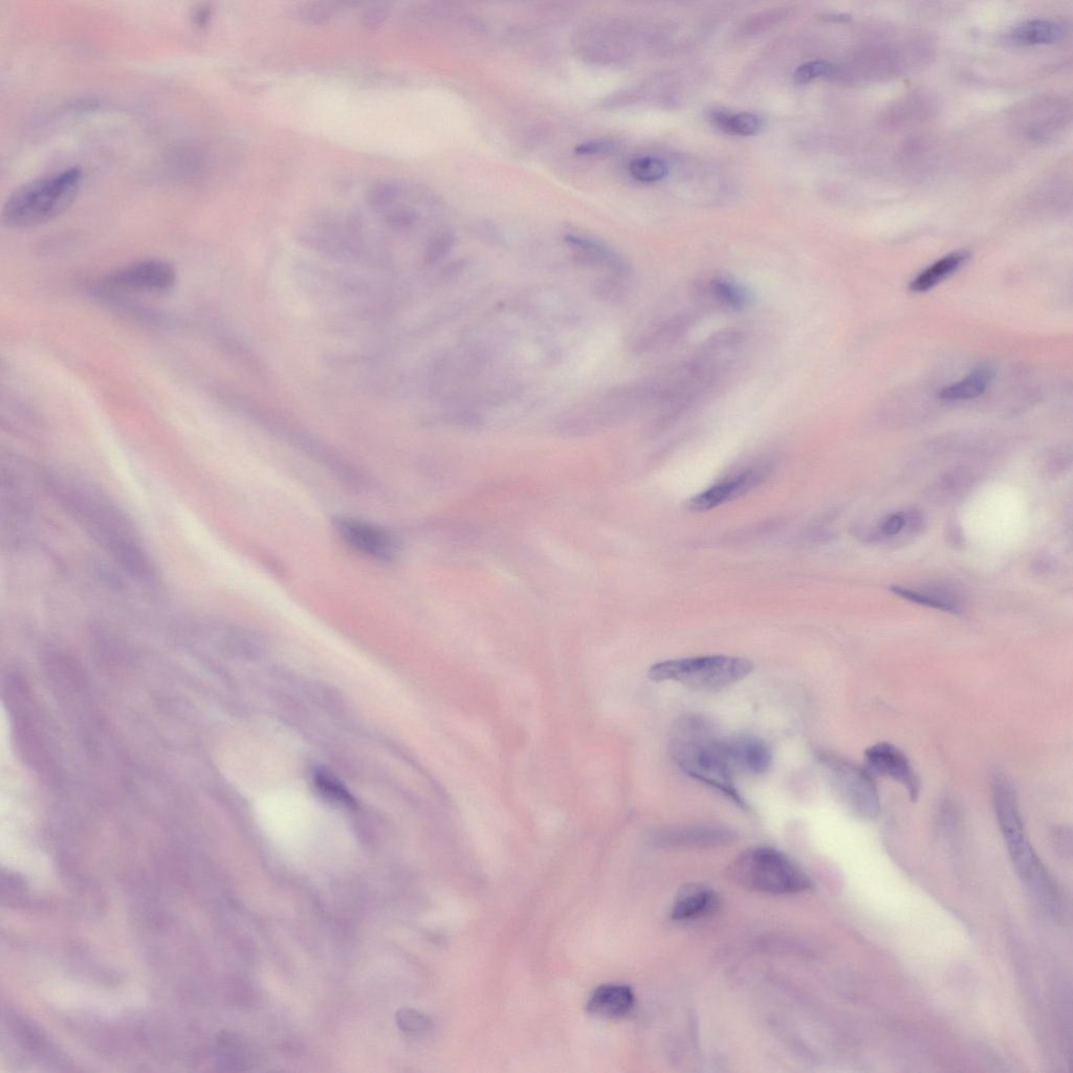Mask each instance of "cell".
<instances>
[{
    "instance_id": "obj_15",
    "label": "cell",
    "mask_w": 1073,
    "mask_h": 1073,
    "mask_svg": "<svg viewBox=\"0 0 1073 1073\" xmlns=\"http://www.w3.org/2000/svg\"><path fill=\"white\" fill-rule=\"evenodd\" d=\"M564 240L572 251L576 265L583 268L604 267L611 274L633 276L630 262L600 240L574 233L566 234Z\"/></svg>"
},
{
    "instance_id": "obj_19",
    "label": "cell",
    "mask_w": 1073,
    "mask_h": 1073,
    "mask_svg": "<svg viewBox=\"0 0 1073 1073\" xmlns=\"http://www.w3.org/2000/svg\"><path fill=\"white\" fill-rule=\"evenodd\" d=\"M970 258L971 253L969 251L958 250L938 259L910 281L909 290L916 294L931 291L939 283L957 273L962 267H965Z\"/></svg>"
},
{
    "instance_id": "obj_27",
    "label": "cell",
    "mask_w": 1073,
    "mask_h": 1073,
    "mask_svg": "<svg viewBox=\"0 0 1073 1073\" xmlns=\"http://www.w3.org/2000/svg\"><path fill=\"white\" fill-rule=\"evenodd\" d=\"M396 1020L401 1031L408 1035H422L428 1031L431 1024L424 1014L411 1009L400 1010Z\"/></svg>"
},
{
    "instance_id": "obj_37",
    "label": "cell",
    "mask_w": 1073,
    "mask_h": 1073,
    "mask_svg": "<svg viewBox=\"0 0 1073 1073\" xmlns=\"http://www.w3.org/2000/svg\"><path fill=\"white\" fill-rule=\"evenodd\" d=\"M210 16H211V10L209 8L201 7L199 10H196V12L194 14V20H195L196 25H199V26L206 25V23H207V21H208Z\"/></svg>"
},
{
    "instance_id": "obj_12",
    "label": "cell",
    "mask_w": 1073,
    "mask_h": 1073,
    "mask_svg": "<svg viewBox=\"0 0 1073 1073\" xmlns=\"http://www.w3.org/2000/svg\"><path fill=\"white\" fill-rule=\"evenodd\" d=\"M736 838L734 830L717 824L665 827L656 830L652 836L656 844L673 848L725 846L735 842Z\"/></svg>"
},
{
    "instance_id": "obj_22",
    "label": "cell",
    "mask_w": 1073,
    "mask_h": 1073,
    "mask_svg": "<svg viewBox=\"0 0 1073 1073\" xmlns=\"http://www.w3.org/2000/svg\"><path fill=\"white\" fill-rule=\"evenodd\" d=\"M1062 29L1048 20H1031L1012 33V39L1021 46H1038L1055 43L1061 39Z\"/></svg>"
},
{
    "instance_id": "obj_33",
    "label": "cell",
    "mask_w": 1073,
    "mask_h": 1073,
    "mask_svg": "<svg viewBox=\"0 0 1073 1073\" xmlns=\"http://www.w3.org/2000/svg\"><path fill=\"white\" fill-rule=\"evenodd\" d=\"M416 220H418V215H416V213L409 208H399L397 210H393L387 216V223L392 228L397 229L409 228L414 225Z\"/></svg>"
},
{
    "instance_id": "obj_10",
    "label": "cell",
    "mask_w": 1073,
    "mask_h": 1073,
    "mask_svg": "<svg viewBox=\"0 0 1073 1073\" xmlns=\"http://www.w3.org/2000/svg\"><path fill=\"white\" fill-rule=\"evenodd\" d=\"M691 297L703 313H740L752 302L750 291L733 277L709 274L693 284Z\"/></svg>"
},
{
    "instance_id": "obj_24",
    "label": "cell",
    "mask_w": 1073,
    "mask_h": 1073,
    "mask_svg": "<svg viewBox=\"0 0 1073 1073\" xmlns=\"http://www.w3.org/2000/svg\"><path fill=\"white\" fill-rule=\"evenodd\" d=\"M712 120L726 133L743 137L757 135L762 127L760 118L751 113L731 114L716 111L712 114Z\"/></svg>"
},
{
    "instance_id": "obj_17",
    "label": "cell",
    "mask_w": 1073,
    "mask_h": 1073,
    "mask_svg": "<svg viewBox=\"0 0 1073 1073\" xmlns=\"http://www.w3.org/2000/svg\"><path fill=\"white\" fill-rule=\"evenodd\" d=\"M635 997L624 984H603L591 994L587 1010L601 1019L617 1020L627 1017L634 1009Z\"/></svg>"
},
{
    "instance_id": "obj_26",
    "label": "cell",
    "mask_w": 1073,
    "mask_h": 1073,
    "mask_svg": "<svg viewBox=\"0 0 1073 1073\" xmlns=\"http://www.w3.org/2000/svg\"><path fill=\"white\" fill-rule=\"evenodd\" d=\"M337 13V8L331 4L311 3L295 9V17L303 23L322 25L330 21Z\"/></svg>"
},
{
    "instance_id": "obj_16",
    "label": "cell",
    "mask_w": 1073,
    "mask_h": 1073,
    "mask_svg": "<svg viewBox=\"0 0 1073 1073\" xmlns=\"http://www.w3.org/2000/svg\"><path fill=\"white\" fill-rule=\"evenodd\" d=\"M724 748L734 771L761 776L772 769V750L768 743L757 736L735 735L724 738Z\"/></svg>"
},
{
    "instance_id": "obj_4",
    "label": "cell",
    "mask_w": 1073,
    "mask_h": 1073,
    "mask_svg": "<svg viewBox=\"0 0 1073 1073\" xmlns=\"http://www.w3.org/2000/svg\"><path fill=\"white\" fill-rule=\"evenodd\" d=\"M992 794L1001 834L1021 879L1044 901H1054L1055 884L1027 838L1013 783L997 772L992 780Z\"/></svg>"
},
{
    "instance_id": "obj_8",
    "label": "cell",
    "mask_w": 1073,
    "mask_h": 1073,
    "mask_svg": "<svg viewBox=\"0 0 1073 1073\" xmlns=\"http://www.w3.org/2000/svg\"><path fill=\"white\" fill-rule=\"evenodd\" d=\"M334 528L350 549L371 559L389 562L400 554L397 536L376 523L340 515L334 519Z\"/></svg>"
},
{
    "instance_id": "obj_35",
    "label": "cell",
    "mask_w": 1073,
    "mask_h": 1073,
    "mask_svg": "<svg viewBox=\"0 0 1073 1073\" xmlns=\"http://www.w3.org/2000/svg\"><path fill=\"white\" fill-rule=\"evenodd\" d=\"M1054 568L1055 562L1048 557H1039L1033 562V571L1039 576L1047 575Z\"/></svg>"
},
{
    "instance_id": "obj_2",
    "label": "cell",
    "mask_w": 1073,
    "mask_h": 1073,
    "mask_svg": "<svg viewBox=\"0 0 1073 1073\" xmlns=\"http://www.w3.org/2000/svg\"><path fill=\"white\" fill-rule=\"evenodd\" d=\"M670 754L684 774L711 787L738 807L748 808L737 790L724 738L709 719L694 714L678 719L673 727Z\"/></svg>"
},
{
    "instance_id": "obj_9",
    "label": "cell",
    "mask_w": 1073,
    "mask_h": 1073,
    "mask_svg": "<svg viewBox=\"0 0 1073 1073\" xmlns=\"http://www.w3.org/2000/svg\"><path fill=\"white\" fill-rule=\"evenodd\" d=\"M177 271L162 259L134 262L108 274L103 283L108 289L147 294H163L177 283Z\"/></svg>"
},
{
    "instance_id": "obj_32",
    "label": "cell",
    "mask_w": 1073,
    "mask_h": 1073,
    "mask_svg": "<svg viewBox=\"0 0 1073 1073\" xmlns=\"http://www.w3.org/2000/svg\"><path fill=\"white\" fill-rule=\"evenodd\" d=\"M907 527L905 512L893 513L886 516L879 525L881 536L895 537L900 535ZM880 536V537H881Z\"/></svg>"
},
{
    "instance_id": "obj_5",
    "label": "cell",
    "mask_w": 1073,
    "mask_h": 1073,
    "mask_svg": "<svg viewBox=\"0 0 1073 1073\" xmlns=\"http://www.w3.org/2000/svg\"><path fill=\"white\" fill-rule=\"evenodd\" d=\"M728 874L735 884L766 894H797L812 887V882L797 864L770 847L742 852L730 865Z\"/></svg>"
},
{
    "instance_id": "obj_6",
    "label": "cell",
    "mask_w": 1073,
    "mask_h": 1073,
    "mask_svg": "<svg viewBox=\"0 0 1073 1073\" xmlns=\"http://www.w3.org/2000/svg\"><path fill=\"white\" fill-rule=\"evenodd\" d=\"M751 661L730 655H705L664 661L653 665L648 676L653 682H675L696 691H720L748 677Z\"/></svg>"
},
{
    "instance_id": "obj_1",
    "label": "cell",
    "mask_w": 1073,
    "mask_h": 1073,
    "mask_svg": "<svg viewBox=\"0 0 1073 1073\" xmlns=\"http://www.w3.org/2000/svg\"><path fill=\"white\" fill-rule=\"evenodd\" d=\"M46 490L80 527L111 556L120 571H138L150 558L133 519L104 489L83 474L55 469L45 472Z\"/></svg>"
},
{
    "instance_id": "obj_34",
    "label": "cell",
    "mask_w": 1073,
    "mask_h": 1073,
    "mask_svg": "<svg viewBox=\"0 0 1073 1073\" xmlns=\"http://www.w3.org/2000/svg\"><path fill=\"white\" fill-rule=\"evenodd\" d=\"M613 149V143L606 140H590L577 145L575 151L580 156L605 155Z\"/></svg>"
},
{
    "instance_id": "obj_18",
    "label": "cell",
    "mask_w": 1073,
    "mask_h": 1073,
    "mask_svg": "<svg viewBox=\"0 0 1073 1073\" xmlns=\"http://www.w3.org/2000/svg\"><path fill=\"white\" fill-rule=\"evenodd\" d=\"M718 906V896L703 885H689L678 892L671 916L674 921L687 922L712 913Z\"/></svg>"
},
{
    "instance_id": "obj_3",
    "label": "cell",
    "mask_w": 1073,
    "mask_h": 1073,
    "mask_svg": "<svg viewBox=\"0 0 1073 1073\" xmlns=\"http://www.w3.org/2000/svg\"><path fill=\"white\" fill-rule=\"evenodd\" d=\"M83 173L71 167L16 188L6 200L3 223L11 229H30L57 220L75 203Z\"/></svg>"
},
{
    "instance_id": "obj_14",
    "label": "cell",
    "mask_w": 1073,
    "mask_h": 1073,
    "mask_svg": "<svg viewBox=\"0 0 1073 1073\" xmlns=\"http://www.w3.org/2000/svg\"><path fill=\"white\" fill-rule=\"evenodd\" d=\"M768 471L766 467H753L720 480L716 485L691 498L687 502L688 509L693 512H706L724 505L760 485Z\"/></svg>"
},
{
    "instance_id": "obj_11",
    "label": "cell",
    "mask_w": 1073,
    "mask_h": 1073,
    "mask_svg": "<svg viewBox=\"0 0 1073 1073\" xmlns=\"http://www.w3.org/2000/svg\"><path fill=\"white\" fill-rule=\"evenodd\" d=\"M865 757L870 772L899 782L913 802L918 799L922 781L901 749L890 742H879L866 750Z\"/></svg>"
},
{
    "instance_id": "obj_30",
    "label": "cell",
    "mask_w": 1073,
    "mask_h": 1073,
    "mask_svg": "<svg viewBox=\"0 0 1073 1073\" xmlns=\"http://www.w3.org/2000/svg\"><path fill=\"white\" fill-rule=\"evenodd\" d=\"M832 64L826 61L807 62L797 69L794 80L798 84H805L832 71Z\"/></svg>"
},
{
    "instance_id": "obj_13",
    "label": "cell",
    "mask_w": 1073,
    "mask_h": 1073,
    "mask_svg": "<svg viewBox=\"0 0 1073 1073\" xmlns=\"http://www.w3.org/2000/svg\"><path fill=\"white\" fill-rule=\"evenodd\" d=\"M700 312L702 311L698 309L677 312L650 323L633 340L632 352L637 355H644L676 344L689 333L690 328L698 320Z\"/></svg>"
},
{
    "instance_id": "obj_29",
    "label": "cell",
    "mask_w": 1073,
    "mask_h": 1073,
    "mask_svg": "<svg viewBox=\"0 0 1073 1073\" xmlns=\"http://www.w3.org/2000/svg\"><path fill=\"white\" fill-rule=\"evenodd\" d=\"M455 244V235L452 232L444 231L436 234L429 243L425 252V261L428 265L437 264L444 259L452 250Z\"/></svg>"
},
{
    "instance_id": "obj_25",
    "label": "cell",
    "mask_w": 1073,
    "mask_h": 1073,
    "mask_svg": "<svg viewBox=\"0 0 1073 1073\" xmlns=\"http://www.w3.org/2000/svg\"><path fill=\"white\" fill-rule=\"evenodd\" d=\"M631 177L642 183H655L667 177L668 166L658 158L641 157L631 161L629 165Z\"/></svg>"
},
{
    "instance_id": "obj_7",
    "label": "cell",
    "mask_w": 1073,
    "mask_h": 1073,
    "mask_svg": "<svg viewBox=\"0 0 1073 1073\" xmlns=\"http://www.w3.org/2000/svg\"><path fill=\"white\" fill-rule=\"evenodd\" d=\"M818 761L832 791L853 815L869 821L879 817L880 792L869 770L832 753H820Z\"/></svg>"
},
{
    "instance_id": "obj_23",
    "label": "cell",
    "mask_w": 1073,
    "mask_h": 1073,
    "mask_svg": "<svg viewBox=\"0 0 1073 1073\" xmlns=\"http://www.w3.org/2000/svg\"><path fill=\"white\" fill-rule=\"evenodd\" d=\"M633 289V276H623L608 273L607 276L598 279L594 283L593 293L599 300L618 305L624 303L631 295Z\"/></svg>"
},
{
    "instance_id": "obj_20",
    "label": "cell",
    "mask_w": 1073,
    "mask_h": 1073,
    "mask_svg": "<svg viewBox=\"0 0 1073 1073\" xmlns=\"http://www.w3.org/2000/svg\"><path fill=\"white\" fill-rule=\"evenodd\" d=\"M994 376L995 371L991 365L981 364L965 379L941 388L938 391V398L941 401L946 402H960L976 399L987 391Z\"/></svg>"
},
{
    "instance_id": "obj_21",
    "label": "cell",
    "mask_w": 1073,
    "mask_h": 1073,
    "mask_svg": "<svg viewBox=\"0 0 1073 1073\" xmlns=\"http://www.w3.org/2000/svg\"><path fill=\"white\" fill-rule=\"evenodd\" d=\"M890 589L892 593H894L896 596H899L907 601L916 603L918 605L932 607L935 609L952 613L962 612V605L959 597L952 593L951 590H947L945 588L938 587L921 591L915 589L913 590L899 585H894L891 586Z\"/></svg>"
},
{
    "instance_id": "obj_31",
    "label": "cell",
    "mask_w": 1073,
    "mask_h": 1073,
    "mask_svg": "<svg viewBox=\"0 0 1073 1073\" xmlns=\"http://www.w3.org/2000/svg\"><path fill=\"white\" fill-rule=\"evenodd\" d=\"M388 16L389 9L387 6H371L362 15V25L369 31H376L385 24Z\"/></svg>"
},
{
    "instance_id": "obj_28",
    "label": "cell",
    "mask_w": 1073,
    "mask_h": 1073,
    "mask_svg": "<svg viewBox=\"0 0 1073 1073\" xmlns=\"http://www.w3.org/2000/svg\"><path fill=\"white\" fill-rule=\"evenodd\" d=\"M401 192L400 185L393 182H383L370 189L367 200L371 207L381 209L397 201Z\"/></svg>"
},
{
    "instance_id": "obj_36",
    "label": "cell",
    "mask_w": 1073,
    "mask_h": 1073,
    "mask_svg": "<svg viewBox=\"0 0 1073 1073\" xmlns=\"http://www.w3.org/2000/svg\"><path fill=\"white\" fill-rule=\"evenodd\" d=\"M947 541L954 549H958L959 546H963V536L959 528L955 524L950 525L948 529Z\"/></svg>"
}]
</instances>
